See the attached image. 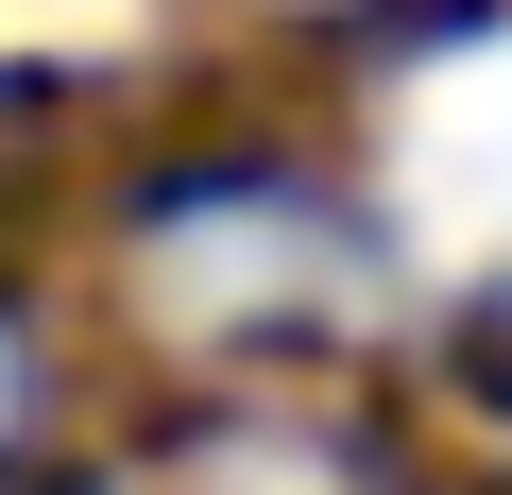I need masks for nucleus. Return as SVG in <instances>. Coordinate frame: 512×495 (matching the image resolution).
I'll use <instances>...</instances> for the list:
<instances>
[{
  "label": "nucleus",
  "mask_w": 512,
  "mask_h": 495,
  "mask_svg": "<svg viewBox=\"0 0 512 495\" xmlns=\"http://www.w3.org/2000/svg\"><path fill=\"white\" fill-rule=\"evenodd\" d=\"M393 205L427 257H512V35H461L444 69H410L393 103Z\"/></svg>",
  "instance_id": "obj_1"
}]
</instances>
